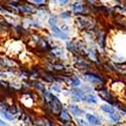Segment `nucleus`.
<instances>
[{
  "label": "nucleus",
  "instance_id": "dca6fc26",
  "mask_svg": "<svg viewBox=\"0 0 126 126\" xmlns=\"http://www.w3.org/2000/svg\"><path fill=\"white\" fill-rule=\"evenodd\" d=\"M71 84H72L73 86L77 87V86L81 85V82H80V80H79L77 77H75V78H72V79H71Z\"/></svg>",
  "mask_w": 126,
  "mask_h": 126
},
{
  "label": "nucleus",
  "instance_id": "f257e3e1",
  "mask_svg": "<svg viewBox=\"0 0 126 126\" xmlns=\"http://www.w3.org/2000/svg\"><path fill=\"white\" fill-rule=\"evenodd\" d=\"M73 11H74L75 13H77V14H83V13H85L87 11V8H86L85 4H84L83 2L77 1V2H75L74 4H73Z\"/></svg>",
  "mask_w": 126,
  "mask_h": 126
},
{
  "label": "nucleus",
  "instance_id": "6ab92c4d",
  "mask_svg": "<svg viewBox=\"0 0 126 126\" xmlns=\"http://www.w3.org/2000/svg\"><path fill=\"white\" fill-rule=\"evenodd\" d=\"M70 16H71V13H70V12H62V13L60 14V17L64 18V19H66V18H69Z\"/></svg>",
  "mask_w": 126,
  "mask_h": 126
},
{
  "label": "nucleus",
  "instance_id": "20e7f679",
  "mask_svg": "<svg viewBox=\"0 0 126 126\" xmlns=\"http://www.w3.org/2000/svg\"><path fill=\"white\" fill-rule=\"evenodd\" d=\"M51 29H52V32H54L55 36H57V37H59V38H61V39H67V38L69 37V34L66 32V31H64L62 28L57 27L56 25L52 26Z\"/></svg>",
  "mask_w": 126,
  "mask_h": 126
},
{
  "label": "nucleus",
  "instance_id": "a211bd4d",
  "mask_svg": "<svg viewBox=\"0 0 126 126\" xmlns=\"http://www.w3.org/2000/svg\"><path fill=\"white\" fill-rule=\"evenodd\" d=\"M33 85H34V87H36L38 90H40V91H43L44 93L46 92V90H45V87L43 86V85H40V84H38V83H34L33 84Z\"/></svg>",
  "mask_w": 126,
  "mask_h": 126
},
{
  "label": "nucleus",
  "instance_id": "f03ea898",
  "mask_svg": "<svg viewBox=\"0 0 126 126\" xmlns=\"http://www.w3.org/2000/svg\"><path fill=\"white\" fill-rule=\"evenodd\" d=\"M98 94H99V96H100L103 100H106V101L109 102V103H114L113 96L107 91V89H100V90H98Z\"/></svg>",
  "mask_w": 126,
  "mask_h": 126
},
{
  "label": "nucleus",
  "instance_id": "0eeeda50",
  "mask_svg": "<svg viewBox=\"0 0 126 126\" xmlns=\"http://www.w3.org/2000/svg\"><path fill=\"white\" fill-rule=\"evenodd\" d=\"M60 119L64 123H69V122L72 121V118L70 116V114L66 109H62V111L60 112Z\"/></svg>",
  "mask_w": 126,
  "mask_h": 126
},
{
  "label": "nucleus",
  "instance_id": "4468645a",
  "mask_svg": "<svg viewBox=\"0 0 126 126\" xmlns=\"http://www.w3.org/2000/svg\"><path fill=\"white\" fill-rule=\"evenodd\" d=\"M21 8H22V11H24L26 13H34L35 12V10L31 6H28V5H23Z\"/></svg>",
  "mask_w": 126,
  "mask_h": 126
},
{
  "label": "nucleus",
  "instance_id": "9b49d317",
  "mask_svg": "<svg viewBox=\"0 0 126 126\" xmlns=\"http://www.w3.org/2000/svg\"><path fill=\"white\" fill-rule=\"evenodd\" d=\"M51 52L54 54L57 58H64V56H65V54H64V51H63V49L62 48H58V47H56V48H52L51 49Z\"/></svg>",
  "mask_w": 126,
  "mask_h": 126
},
{
  "label": "nucleus",
  "instance_id": "6e6552de",
  "mask_svg": "<svg viewBox=\"0 0 126 126\" xmlns=\"http://www.w3.org/2000/svg\"><path fill=\"white\" fill-rule=\"evenodd\" d=\"M86 118H87L88 122L92 125H100L101 124L98 117H96L95 115H93V114H86Z\"/></svg>",
  "mask_w": 126,
  "mask_h": 126
},
{
  "label": "nucleus",
  "instance_id": "423d86ee",
  "mask_svg": "<svg viewBox=\"0 0 126 126\" xmlns=\"http://www.w3.org/2000/svg\"><path fill=\"white\" fill-rule=\"evenodd\" d=\"M77 23H78V25L80 26V27H82V28H91L92 26H91V24H94V23H92V21L90 19H87V18H85V17H80V18H78L77 19Z\"/></svg>",
  "mask_w": 126,
  "mask_h": 126
},
{
  "label": "nucleus",
  "instance_id": "4be33fe9",
  "mask_svg": "<svg viewBox=\"0 0 126 126\" xmlns=\"http://www.w3.org/2000/svg\"><path fill=\"white\" fill-rule=\"evenodd\" d=\"M52 89H54L56 92H59V93L61 92V89H60L59 87H57V86H52Z\"/></svg>",
  "mask_w": 126,
  "mask_h": 126
},
{
  "label": "nucleus",
  "instance_id": "f8f14e48",
  "mask_svg": "<svg viewBox=\"0 0 126 126\" xmlns=\"http://www.w3.org/2000/svg\"><path fill=\"white\" fill-rule=\"evenodd\" d=\"M101 110H103L104 112H106L107 114H111V113H114L115 110L112 106H110V105H102L101 106Z\"/></svg>",
  "mask_w": 126,
  "mask_h": 126
},
{
  "label": "nucleus",
  "instance_id": "ddd939ff",
  "mask_svg": "<svg viewBox=\"0 0 126 126\" xmlns=\"http://www.w3.org/2000/svg\"><path fill=\"white\" fill-rule=\"evenodd\" d=\"M86 101L91 103V104H97V99L96 97L94 95H91V94H89V95L86 96Z\"/></svg>",
  "mask_w": 126,
  "mask_h": 126
},
{
  "label": "nucleus",
  "instance_id": "f3484780",
  "mask_svg": "<svg viewBox=\"0 0 126 126\" xmlns=\"http://www.w3.org/2000/svg\"><path fill=\"white\" fill-rule=\"evenodd\" d=\"M57 21H58V17H57V16H52V17H50L49 20H48V22H49V24H50L51 26H55V25L57 24Z\"/></svg>",
  "mask_w": 126,
  "mask_h": 126
},
{
  "label": "nucleus",
  "instance_id": "1a4fd4ad",
  "mask_svg": "<svg viewBox=\"0 0 126 126\" xmlns=\"http://www.w3.org/2000/svg\"><path fill=\"white\" fill-rule=\"evenodd\" d=\"M70 110H71L72 114H74L75 116H81V115H83L84 113H85L82 109H80L78 106H76V105H71Z\"/></svg>",
  "mask_w": 126,
  "mask_h": 126
},
{
  "label": "nucleus",
  "instance_id": "39448f33",
  "mask_svg": "<svg viewBox=\"0 0 126 126\" xmlns=\"http://www.w3.org/2000/svg\"><path fill=\"white\" fill-rule=\"evenodd\" d=\"M85 78L89 82H91L93 84H101V83H103V80L98 75L93 74V73H87V74H85Z\"/></svg>",
  "mask_w": 126,
  "mask_h": 126
},
{
  "label": "nucleus",
  "instance_id": "5701e85b",
  "mask_svg": "<svg viewBox=\"0 0 126 126\" xmlns=\"http://www.w3.org/2000/svg\"><path fill=\"white\" fill-rule=\"evenodd\" d=\"M0 125H6V123L4 121H2L1 119H0Z\"/></svg>",
  "mask_w": 126,
  "mask_h": 126
},
{
  "label": "nucleus",
  "instance_id": "2eb2a0df",
  "mask_svg": "<svg viewBox=\"0 0 126 126\" xmlns=\"http://www.w3.org/2000/svg\"><path fill=\"white\" fill-rule=\"evenodd\" d=\"M110 115V118H111V120L113 121V122H118L119 120H120V116L117 114V113H111V114H109Z\"/></svg>",
  "mask_w": 126,
  "mask_h": 126
},
{
  "label": "nucleus",
  "instance_id": "aec40b11",
  "mask_svg": "<svg viewBox=\"0 0 126 126\" xmlns=\"http://www.w3.org/2000/svg\"><path fill=\"white\" fill-rule=\"evenodd\" d=\"M31 3H34V4H43L46 0H29Z\"/></svg>",
  "mask_w": 126,
  "mask_h": 126
},
{
  "label": "nucleus",
  "instance_id": "412c9836",
  "mask_svg": "<svg viewBox=\"0 0 126 126\" xmlns=\"http://www.w3.org/2000/svg\"><path fill=\"white\" fill-rule=\"evenodd\" d=\"M58 1H59L60 3H62V4H67L69 0H58Z\"/></svg>",
  "mask_w": 126,
  "mask_h": 126
},
{
  "label": "nucleus",
  "instance_id": "7ed1b4c3",
  "mask_svg": "<svg viewBox=\"0 0 126 126\" xmlns=\"http://www.w3.org/2000/svg\"><path fill=\"white\" fill-rule=\"evenodd\" d=\"M72 99L75 101H86V96L83 93V91L79 89H74L72 91Z\"/></svg>",
  "mask_w": 126,
  "mask_h": 126
},
{
  "label": "nucleus",
  "instance_id": "9d476101",
  "mask_svg": "<svg viewBox=\"0 0 126 126\" xmlns=\"http://www.w3.org/2000/svg\"><path fill=\"white\" fill-rule=\"evenodd\" d=\"M1 115L4 117V118H6L7 120H9V121H12V120H14V117H13V115H12V113L11 112H9L8 110H1Z\"/></svg>",
  "mask_w": 126,
  "mask_h": 126
}]
</instances>
